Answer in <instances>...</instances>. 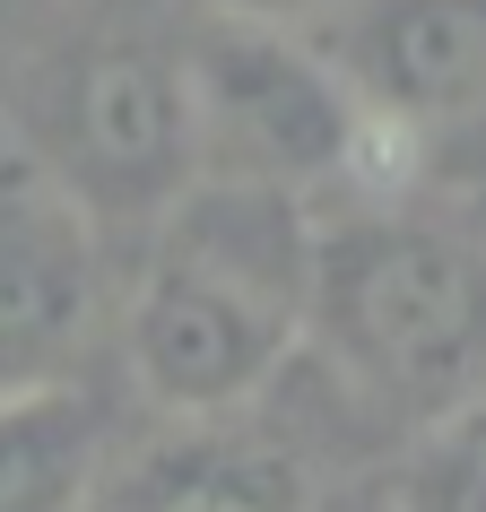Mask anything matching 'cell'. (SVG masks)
Wrapping results in <instances>:
<instances>
[{
	"mask_svg": "<svg viewBox=\"0 0 486 512\" xmlns=\"http://www.w3.org/2000/svg\"><path fill=\"white\" fill-rule=\"evenodd\" d=\"M322 209L261 183H200L139 226L122 296V365L165 426L261 408L304 348Z\"/></svg>",
	"mask_w": 486,
	"mask_h": 512,
	"instance_id": "obj_1",
	"label": "cell"
},
{
	"mask_svg": "<svg viewBox=\"0 0 486 512\" xmlns=\"http://www.w3.org/2000/svg\"><path fill=\"white\" fill-rule=\"evenodd\" d=\"M304 339L356 400L452 426L486 391V261L400 209L322 217Z\"/></svg>",
	"mask_w": 486,
	"mask_h": 512,
	"instance_id": "obj_2",
	"label": "cell"
},
{
	"mask_svg": "<svg viewBox=\"0 0 486 512\" xmlns=\"http://www.w3.org/2000/svg\"><path fill=\"white\" fill-rule=\"evenodd\" d=\"M183 79H191V139H200L209 183H261L313 200L330 183H356L374 165V148H391L304 27L209 18L183 44Z\"/></svg>",
	"mask_w": 486,
	"mask_h": 512,
	"instance_id": "obj_3",
	"label": "cell"
},
{
	"mask_svg": "<svg viewBox=\"0 0 486 512\" xmlns=\"http://www.w3.org/2000/svg\"><path fill=\"white\" fill-rule=\"evenodd\" d=\"M87 226H148L200 183V139H191V79L183 44L157 35H105L53 70L44 113H35V148Z\"/></svg>",
	"mask_w": 486,
	"mask_h": 512,
	"instance_id": "obj_4",
	"label": "cell"
},
{
	"mask_svg": "<svg viewBox=\"0 0 486 512\" xmlns=\"http://www.w3.org/2000/svg\"><path fill=\"white\" fill-rule=\"evenodd\" d=\"M105 313V235L35 157H0V400L79 382Z\"/></svg>",
	"mask_w": 486,
	"mask_h": 512,
	"instance_id": "obj_5",
	"label": "cell"
},
{
	"mask_svg": "<svg viewBox=\"0 0 486 512\" xmlns=\"http://www.w3.org/2000/svg\"><path fill=\"white\" fill-rule=\"evenodd\" d=\"M304 35L391 148L486 131V0H339Z\"/></svg>",
	"mask_w": 486,
	"mask_h": 512,
	"instance_id": "obj_6",
	"label": "cell"
},
{
	"mask_svg": "<svg viewBox=\"0 0 486 512\" xmlns=\"http://www.w3.org/2000/svg\"><path fill=\"white\" fill-rule=\"evenodd\" d=\"M105 512H313V460L252 408L209 426H165L105 486Z\"/></svg>",
	"mask_w": 486,
	"mask_h": 512,
	"instance_id": "obj_7",
	"label": "cell"
},
{
	"mask_svg": "<svg viewBox=\"0 0 486 512\" xmlns=\"http://www.w3.org/2000/svg\"><path fill=\"white\" fill-rule=\"evenodd\" d=\"M113 469V408L87 382L0 400V512H96Z\"/></svg>",
	"mask_w": 486,
	"mask_h": 512,
	"instance_id": "obj_8",
	"label": "cell"
},
{
	"mask_svg": "<svg viewBox=\"0 0 486 512\" xmlns=\"http://www.w3.org/2000/svg\"><path fill=\"white\" fill-rule=\"evenodd\" d=\"M400 512H486V443L469 426H434V443L408 460Z\"/></svg>",
	"mask_w": 486,
	"mask_h": 512,
	"instance_id": "obj_9",
	"label": "cell"
},
{
	"mask_svg": "<svg viewBox=\"0 0 486 512\" xmlns=\"http://www.w3.org/2000/svg\"><path fill=\"white\" fill-rule=\"evenodd\" d=\"M200 9L226 27H322L339 0H200Z\"/></svg>",
	"mask_w": 486,
	"mask_h": 512,
	"instance_id": "obj_10",
	"label": "cell"
},
{
	"mask_svg": "<svg viewBox=\"0 0 486 512\" xmlns=\"http://www.w3.org/2000/svg\"><path fill=\"white\" fill-rule=\"evenodd\" d=\"M460 426H469V434H478V443H486V391H478V400H469V408H460Z\"/></svg>",
	"mask_w": 486,
	"mask_h": 512,
	"instance_id": "obj_11",
	"label": "cell"
}]
</instances>
